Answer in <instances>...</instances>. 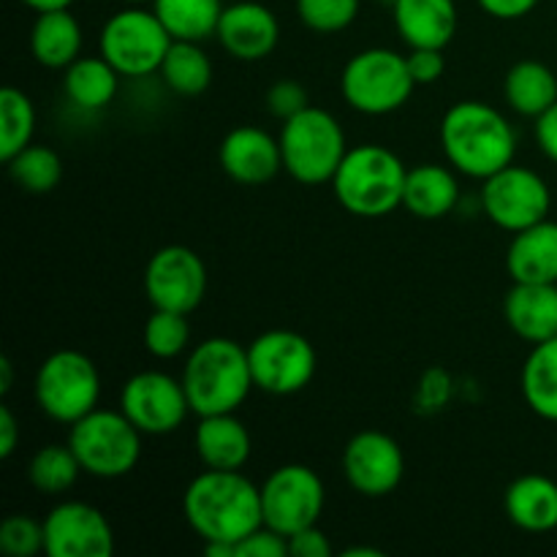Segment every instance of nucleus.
Segmentation results:
<instances>
[{
  "label": "nucleus",
  "mask_w": 557,
  "mask_h": 557,
  "mask_svg": "<svg viewBox=\"0 0 557 557\" xmlns=\"http://www.w3.org/2000/svg\"><path fill=\"white\" fill-rule=\"evenodd\" d=\"M20 446V422H16L14 411L9 406H0V457L9 460Z\"/></svg>",
  "instance_id": "c03bdc74"
},
{
  "label": "nucleus",
  "mask_w": 557,
  "mask_h": 557,
  "mask_svg": "<svg viewBox=\"0 0 557 557\" xmlns=\"http://www.w3.org/2000/svg\"><path fill=\"white\" fill-rule=\"evenodd\" d=\"M294 9H297L299 22L308 30L332 36V33L346 30L357 22L362 0H297Z\"/></svg>",
  "instance_id": "f704fd0d"
},
{
  "label": "nucleus",
  "mask_w": 557,
  "mask_h": 557,
  "mask_svg": "<svg viewBox=\"0 0 557 557\" xmlns=\"http://www.w3.org/2000/svg\"><path fill=\"white\" fill-rule=\"evenodd\" d=\"M476 3L479 9H482L487 16H493V20L511 22L531 14V11L539 5V0H476Z\"/></svg>",
  "instance_id": "79ce46f5"
},
{
  "label": "nucleus",
  "mask_w": 557,
  "mask_h": 557,
  "mask_svg": "<svg viewBox=\"0 0 557 557\" xmlns=\"http://www.w3.org/2000/svg\"><path fill=\"white\" fill-rule=\"evenodd\" d=\"M180 379L196 417L237 413L250 389H256L248 348L232 337H207L196 343Z\"/></svg>",
  "instance_id": "7ed1b4c3"
},
{
  "label": "nucleus",
  "mask_w": 557,
  "mask_h": 557,
  "mask_svg": "<svg viewBox=\"0 0 557 557\" xmlns=\"http://www.w3.org/2000/svg\"><path fill=\"white\" fill-rule=\"evenodd\" d=\"M120 411L139 428L141 435H172L188 419L190 403L183 379L163 370H141L131 375L120 389Z\"/></svg>",
  "instance_id": "ddd939ff"
},
{
  "label": "nucleus",
  "mask_w": 557,
  "mask_h": 557,
  "mask_svg": "<svg viewBox=\"0 0 557 557\" xmlns=\"http://www.w3.org/2000/svg\"><path fill=\"white\" fill-rule=\"evenodd\" d=\"M9 174L27 194H52L63 180V158L47 145H27L9 161Z\"/></svg>",
  "instance_id": "473e14b6"
},
{
  "label": "nucleus",
  "mask_w": 557,
  "mask_h": 557,
  "mask_svg": "<svg viewBox=\"0 0 557 557\" xmlns=\"http://www.w3.org/2000/svg\"><path fill=\"white\" fill-rule=\"evenodd\" d=\"M451 397V379L446 370L433 368L422 375L417 386V408L422 413H435L446 408Z\"/></svg>",
  "instance_id": "4c0bfd02"
},
{
  "label": "nucleus",
  "mask_w": 557,
  "mask_h": 557,
  "mask_svg": "<svg viewBox=\"0 0 557 557\" xmlns=\"http://www.w3.org/2000/svg\"><path fill=\"white\" fill-rule=\"evenodd\" d=\"M22 5H27L36 14H44V11H58V9H71L74 0H20Z\"/></svg>",
  "instance_id": "a18cd8bd"
},
{
  "label": "nucleus",
  "mask_w": 557,
  "mask_h": 557,
  "mask_svg": "<svg viewBox=\"0 0 557 557\" xmlns=\"http://www.w3.org/2000/svg\"><path fill=\"white\" fill-rule=\"evenodd\" d=\"M36 134V107L30 96L20 87H3L0 90V158L5 163L33 145Z\"/></svg>",
  "instance_id": "2f4dec72"
},
{
  "label": "nucleus",
  "mask_w": 557,
  "mask_h": 557,
  "mask_svg": "<svg viewBox=\"0 0 557 557\" xmlns=\"http://www.w3.org/2000/svg\"><path fill=\"white\" fill-rule=\"evenodd\" d=\"M504 319L531 346L553 341L557 337V283H515L504 299Z\"/></svg>",
  "instance_id": "aec40b11"
},
{
  "label": "nucleus",
  "mask_w": 557,
  "mask_h": 557,
  "mask_svg": "<svg viewBox=\"0 0 557 557\" xmlns=\"http://www.w3.org/2000/svg\"><path fill=\"white\" fill-rule=\"evenodd\" d=\"M0 553L9 557H36L44 553V520L30 515H9L0 522Z\"/></svg>",
  "instance_id": "c9c22d12"
},
{
  "label": "nucleus",
  "mask_w": 557,
  "mask_h": 557,
  "mask_svg": "<svg viewBox=\"0 0 557 557\" xmlns=\"http://www.w3.org/2000/svg\"><path fill=\"white\" fill-rule=\"evenodd\" d=\"M533 134H536L539 150H542L549 161L557 163V103L555 107H549L542 117H536V128H533Z\"/></svg>",
  "instance_id": "37998d69"
},
{
  "label": "nucleus",
  "mask_w": 557,
  "mask_h": 557,
  "mask_svg": "<svg viewBox=\"0 0 557 557\" xmlns=\"http://www.w3.org/2000/svg\"><path fill=\"white\" fill-rule=\"evenodd\" d=\"M207 294V267L188 245H163L145 267V297L156 310L190 315Z\"/></svg>",
  "instance_id": "4468645a"
},
{
  "label": "nucleus",
  "mask_w": 557,
  "mask_h": 557,
  "mask_svg": "<svg viewBox=\"0 0 557 557\" xmlns=\"http://www.w3.org/2000/svg\"><path fill=\"white\" fill-rule=\"evenodd\" d=\"M326 506V487L319 473L302 462L275 468L261 484V509L264 525L283 536L319 525Z\"/></svg>",
  "instance_id": "9b49d317"
},
{
  "label": "nucleus",
  "mask_w": 557,
  "mask_h": 557,
  "mask_svg": "<svg viewBox=\"0 0 557 557\" xmlns=\"http://www.w3.org/2000/svg\"><path fill=\"white\" fill-rule=\"evenodd\" d=\"M479 205L495 226L517 234L533 223L547 221L553 194L542 174L520 163H509L493 177L482 180Z\"/></svg>",
  "instance_id": "f8f14e48"
},
{
  "label": "nucleus",
  "mask_w": 557,
  "mask_h": 557,
  "mask_svg": "<svg viewBox=\"0 0 557 557\" xmlns=\"http://www.w3.org/2000/svg\"><path fill=\"white\" fill-rule=\"evenodd\" d=\"M379 3H384V5H395L397 0H379Z\"/></svg>",
  "instance_id": "8fccbe9b"
},
{
  "label": "nucleus",
  "mask_w": 557,
  "mask_h": 557,
  "mask_svg": "<svg viewBox=\"0 0 557 557\" xmlns=\"http://www.w3.org/2000/svg\"><path fill=\"white\" fill-rule=\"evenodd\" d=\"M79 473L85 471H82L69 441L41 446L27 462V482L38 495H47V498H60V495L69 493Z\"/></svg>",
  "instance_id": "7c9ffc66"
},
{
  "label": "nucleus",
  "mask_w": 557,
  "mask_h": 557,
  "mask_svg": "<svg viewBox=\"0 0 557 557\" xmlns=\"http://www.w3.org/2000/svg\"><path fill=\"white\" fill-rule=\"evenodd\" d=\"M141 438L123 411L96 408L69 428V446L82 471L96 479H123L139 466Z\"/></svg>",
  "instance_id": "6e6552de"
},
{
  "label": "nucleus",
  "mask_w": 557,
  "mask_h": 557,
  "mask_svg": "<svg viewBox=\"0 0 557 557\" xmlns=\"http://www.w3.org/2000/svg\"><path fill=\"white\" fill-rule=\"evenodd\" d=\"M218 41L223 52L243 63H259L275 52L281 41V22L275 11L256 0H239L223 9L218 22Z\"/></svg>",
  "instance_id": "f3484780"
},
{
  "label": "nucleus",
  "mask_w": 557,
  "mask_h": 557,
  "mask_svg": "<svg viewBox=\"0 0 557 557\" xmlns=\"http://www.w3.org/2000/svg\"><path fill=\"white\" fill-rule=\"evenodd\" d=\"M152 11L174 41H207L218 33L223 0H152Z\"/></svg>",
  "instance_id": "c85d7f7f"
},
{
  "label": "nucleus",
  "mask_w": 557,
  "mask_h": 557,
  "mask_svg": "<svg viewBox=\"0 0 557 557\" xmlns=\"http://www.w3.org/2000/svg\"><path fill=\"white\" fill-rule=\"evenodd\" d=\"M82 44L85 33L71 9L36 14L30 27V54L38 65L49 71H65L76 58H82Z\"/></svg>",
  "instance_id": "b1692460"
},
{
  "label": "nucleus",
  "mask_w": 557,
  "mask_h": 557,
  "mask_svg": "<svg viewBox=\"0 0 557 557\" xmlns=\"http://www.w3.org/2000/svg\"><path fill=\"white\" fill-rule=\"evenodd\" d=\"M248 362L256 389L288 397L302 392L313 381L319 357L313 343L299 332L267 330L248 346Z\"/></svg>",
  "instance_id": "9d476101"
},
{
  "label": "nucleus",
  "mask_w": 557,
  "mask_h": 557,
  "mask_svg": "<svg viewBox=\"0 0 557 557\" xmlns=\"http://www.w3.org/2000/svg\"><path fill=\"white\" fill-rule=\"evenodd\" d=\"M520 389L539 419L557 424V337L531 346L522 364Z\"/></svg>",
  "instance_id": "cd10ccee"
},
{
  "label": "nucleus",
  "mask_w": 557,
  "mask_h": 557,
  "mask_svg": "<svg viewBox=\"0 0 557 557\" xmlns=\"http://www.w3.org/2000/svg\"><path fill=\"white\" fill-rule=\"evenodd\" d=\"M11 362L9 359H0V395H9V389H11Z\"/></svg>",
  "instance_id": "49530a36"
},
{
  "label": "nucleus",
  "mask_w": 557,
  "mask_h": 557,
  "mask_svg": "<svg viewBox=\"0 0 557 557\" xmlns=\"http://www.w3.org/2000/svg\"><path fill=\"white\" fill-rule=\"evenodd\" d=\"M33 397L44 417L71 428L98 408L101 373L87 354L76 348H60L38 364Z\"/></svg>",
  "instance_id": "0eeeda50"
},
{
  "label": "nucleus",
  "mask_w": 557,
  "mask_h": 557,
  "mask_svg": "<svg viewBox=\"0 0 557 557\" xmlns=\"http://www.w3.org/2000/svg\"><path fill=\"white\" fill-rule=\"evenodd\" d=\"M63 87L69 101L82 112H101L120 90V74L103 54H82L65 69Z\"/></svg>",
  "instance_id": "a878e982"
},
{
  "label": "nucleus",
  "mask_w": 557,
  "mask_h": 557,
  "mask_svg": "<svg viewBox=\"0 0 557 557\" xmlns=\"http://www.w3.org/2000/svg\"><path fill=\"white\" fill-rule=\"evenodd\" d=\"M392 20L408 49H446L460 27V11L455 0H397Z\"/></svg>",
  "instance_id": "6ab92c4d"
},
{
  "label": "nucleus",
  "mask_w": 557,
  "mask_h": 557,
  "mask_svg": "<svg viewBox=\"0 0 557 557\" xmlns=\"http://www.w3.org/2000/svg\"><path fill=\"white\" fill-rule=\"evenodd\" d=\"M283 172L302 185L332 183L348 152L341 120L321 107H308L281 125Z\"/></svg>",
  "instance_id": "39448f33"
},
{
  "label": "nucleus",
  "mask_w": 557,
  "mask_h": 557,
  "mask_svg": "<svg viewBox=\"0 0 557 557\" xmlns=\"http://www.w3.org/2000/svg\"><path fill=\"white\" fill-rule=\"evenodd\" d=\"M408 166L397 152L384 145H357L348 147L346 158L332 177L335 199L348 215L386 218L403 207V188H406Z\"/></svg>",
  "instance_id": "20e7f679"
},
{
  "label": "nucleus",
  "mask_w": 557,
  "mask_h": 557,
  "mask_svg": "<svg viewBox=\"0 0 557 557\" xmlns=\"http://www.w3.org/2000/svg\"><path fill=\"white\" fill-rule=\"evenodd\" d=\"M44 553L49 557H112V522L85 500H60L44 517Z\"/></svg>",
  "instance_id": "2eb2a0df"
},
{
  "label": "nucleus",
  "mask_w": 557,
  "mask_h": 557,
  "mask_svg": "<svg viewBox=\"0 0 557 557\" xmlns=\"http://www.w3.org/2000/svg\"><path fill=\"white\" fill-rule=\"evenodd\" d=\"M123 3H131V5H147V3H152V0H123Z\"/></svg>",
  "instance_id": "09e8293b"
},
{
  "label": "nucleus",
  "mask_w": 557,
  "mask_h": 557,
  "mask_svg": "<svg viewBox=\"0 0 557 557\" xmlns=\"http://www.w3.org/2000/svg\"><path fill=\"white\" fill-rule=\"evenodd\" d=\"M441 147L457 174L487 180L515 163L517 131L493 103L457 101L441 120Z\"/></svg>",
  "instance_id": "f03ea898"
},
{
  "label": "nucleus",
  "mask_w": 557,
  "mask_h": 557,
  "mask_svg": "<svg viewBox=\"0 0 557 557\" xmlns=\"http://www.w3.org/2000/svg\"><path fill=\"white\" fill-rule=\"evenodd\" d=\"M509 520L520 531L549 533L557 528V482L544 473L515 479L504 495Z\"/></svg>",
  "instance_id": "393cba45"
},
{
  "label": "nucleus",
  "mask_w": 557,
  "mask_h": 557,
  "mask_svg": "<svg viewBox=\"0 0 557 557\" xmlns=\"http://www.w3.org/2000/svg\"><path fill=\"white\" fill-rule=\"evenodd\" d=\"M145 351L156 359H177L190 346V321L185 313L152 308L141 330Z\"/></svg>",
  "instance_id": "72a5a7b5"
},
{
  "label": "nucleus",
  "mask_w": 557,
  "mask_h": 557,
  "mask_svg": "<svg viewBox=\"0 0 557 557\" xmlns=\"http://www.w3.org/2000/svg\"><path fill=\"white\" fill-rule=\"evenodd\" d=\"M504 98L522 117H542L557 103V76L539 60H520L506 71Z\"/></svg>",
  "instance_id": "bb28decb"
},
{
  "label": "nucleus",
  "mask_w": 557,
  "mask_h": 557,
  "mask_svg": "<svg viewBox=\"0 0 557 557\" xmlns=\"http://www.w3.org/2000/svg\"><path fill=\"white\" fill-rule=\"evenodd\" d=\"M172 41L156 11L128 3L103 22L98 33V54H103L120 76L141 79L158 74Z\"/></svg>",
  "instance_id": "1a4fd4ad"
},
{
  "label": "nucleus",
  "mask_w": 557,
  "mask_h": 557,
  "mask_svg": "<svg viewBox=\"0 0 557 557\" xmlns=\"http://www.w3.org/2000/svg\"><path fill=\"white\" fill-rule=\"evenodd\" d=\"M417 82L408 71L406 54L386 47H370L354 54L341 74L343 101L359 114L381 117L411 101Z\"/></svg>",
  "instance_id": "423d86ee"
},
{
  "label": "nucleus",
  "mask_w": 557,
  "mask_h": 557,
  "mask_svg": "<svg viewBox=\"0 0 557 557\" xmlns=\"http://www.w3.org/2000/svg\"><path fill=\"white\" fill-rule=\"evenodd\" d=\"M183 517L205 544H237L264 525L261 487L243 471L205 468L183 493Z\"/></svg>",
  "instance_id": "f257e3e1"
},
{
  "label": "nucleus",
  "mask_w": 557,
  "mask_h": 557,
  "mask_svg": "<svg viewBox=\"0 0 557 557\" xmlns=\"http://www.w3.org/2000/svg\"><path fill=\"white\" fill-rule=\"evenodd\" d=\"M264 103L267 112L275 120H281V123H286L294 114H299L302 109L310 107L308 90H305V85H299L297 79H277L275 85H270Z\"/></svg>",
  "instance_id": "e433bc0d"
},
{
  "label": "nucleus",
  "mask_w": 557,
  "mask_h": 557,
  "mask_svg": "<svg viewBox=\"0 0 557 557\" xmlns=\"http://www.w3.org/2000/svg\"><path fill=\"white\" fill-rule=\"evenodd\" d=\"M460 205V180L457 169L441 163H419L408 169L406 188H403V207L413 218L438 221Z\"/></svg>",
  "instance_id": "4be33fe9"
},
{
  "label": "nucleus",
  "mask_w": 557,
  "mask_h": 557,
  "mask_svg": "<svg viewBox=\"0 0 557 557\" xmlns=\"http://www.w3.org/2000/svg\"><path fill=\"white\" fill-rule=\"evenodd\" d=\"M158 74H161L163 85L169 90L177 92V96L194 98L201 96L212 85L215 69H212L210 54L201 49L199 41H172Z\"/></svg>",
  "instance_id": "c756f323"
},
{
  "label": "nucleus",
  "mask_w": 557,
  "mask_h": 557,
  "mask_svg": "<svg viewBox=\"0 0 557 557\" xmlns=\"http://www.w3.org/2000/svg\"><path fill=\"white\" fill-rule=\"evenodd\" d=\"M288 555L292 557H330L332 544L319 525H310L288 536Z\"/></svg>",
  "instance_id": "a19ab883"
},
{
  "label": "nucleus",
  "mask_w": 557,
  "mask_h": 557,
  "mask_svg": "<svg viewBox=\"0 0 557 557\" xmlns=\"http://www.w3.org/2000/svg\"><path fill=\"white\" fill-rule=\"evenodd\" d=\"M288 539L272 528L261 525L237 544V557H286Z\"/></svg>",
  "instance_id": "58836bf2"
},
{
  "label": "nucleus",
  "mask_w": 557,
  "mask_h": 557,
  "mask_svg": "<svg viewBox=\"0 0 557 557\" xmlns=\"http://www.w3.org/2000/svg\"><path fill=\"white\" fill-rule=\"evenodd\" d=\"M506 270L515 283H557V223L547 218L517 232Z\"/></svg>",
  "instance_id": "5701e85b"
},
{
  "label": "nucleus",
  "mask_w": 557,
  "mask_h": 557,
  "mask_svg": "<svg viewBox=\"0 0 557 557\" xmlns=\"http://www.w3.org/2000/svg\"><path fill=\"white\" fill-rule=\"evenodd\" d=\"M343 555L346 557H381L384 553H381V549H373V547H348Z\"/></svg>",
  "instance_id": "de8ad7c7"
},
{
  "label": "nucleus",
  "mask_w": 557,
  "mask_h": 557,
  "mask_svg": "<svg viewBox=\"0 0 557 557\" xmlns=\"http://www.w3.org/2000/svg\"><path fill=\"white\" fill-rule=\"evenodd\" d=\"M194 449L205 468L243 471L253 451V441L237 413H212V417H199L194 430Z\"/></svg>",
  "instance_id": "412c9836"
},
{
  "label": "nucleus",
  "mask_w": 557,
  "mask_h": 557,
  "mask_svg": "<svg viewBox=\"0 0 557 557\" xmlns=\"http://www.w3.org/2000/svg\"><path fill=\"white\" fill-rule=\"evenodd\" d=\"M218 161L228 180L239 185H264L283 169L281 139L259 125H237L223 136Z\"/></svg>",
  "instance_id": "a211bd4d"
},
{
  "label": "nucleus",
  "mask_w": 557,
  "mask_h": 557,
  "mask_svg": "<svg viewBox=\"0 0 557 557\" xmlns=\"http://www.w3.org/2000/svg\"><path fill=\"white\" fill-rule=\"evenodd\" d=\"M408 71L419 85H435L446 74L444 49H408Z\"/></svg>",
  "instance_id": "ea45409f"
},
{
  "label": "nucleus",
  "mask_w": 557,
  "mask_h": 557,
  "mask_svg": "<svg viewBox=\"0 0 557 557\" xmlns=\"http://www.w3.org/2000/svg\"><path fill=\"white\" fill-rule=\"evenodd\" d=\"M343 476L362 498H386L406 476V455L389 433L362 430L343 449Z\"/></svg>",
  "instance_id": "dca6fc26"
}]
</instances>
